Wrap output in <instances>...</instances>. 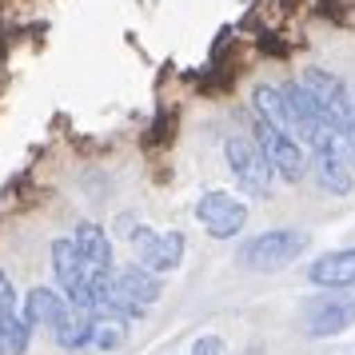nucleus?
I'll use <instances>...</instances> for the list:
<instances>
[{"label": "nucleus", "instance_id": "obj_10", "mask_svg": "<svg viewBox=\"0 0 355 355\" xmlns=\"http://www.w3.org/2000/svg\"><path fill=\"white\" fill-rule=\"evenodd\" d=\"M68 300L60 295V291H52V288H33L28 291V300H24V323L28 327H49V331H56L60 327V320L68 315Z\"/></svg>", "mask_w": 355, "mask_h": 355}, {"label": "nucleus", "instance_id": "obj_11", "mask_svg": "<svg viewBox=\"0 0 355 355\" xmlns=\"http://www.w3.org/2000/svg\"><path fill=\"white\" fill-rule=\"evenodd\" d=\"M116 288H120V295H124L128 304L148 307V304L160 300L164 284H160V275L156 272H148V268H140V263H132V268H116Z\"/></svg>", "mask_w": 355, "mask_h": 355}, {"label": "nucleus", "instance_id": "obj_18", "mask_svg": "<svg viewBox=\"0 0 355 355\" xmlns=\"http://www.w3.org/2000/svg\"><path fill=\"white\" fill-rule=\"evenodd\" d=\"M8 311H17V288H12L8 272H0V315H8Z\"/></svg>", "mask_w": 355, "mask_h": 355}, {"label": "nucleus", "instance_id": "obj_8", "mask_svg": "<svg viewBox=\"0 0 355 355\" xmlns=\"http://www.w3.org/2000/svg\"><path fill=\"white\" fill-rule=\"evenodd\" d=\"M304 88L315 96V104L327 112V120L347 136V120H352V108H355L352 100H347V88H343L331 72H323V68H307L304 72Z\"/></svg>", "mask_w": 355, "mask_h": 355}, {"label": "nucleus", "instance_id": "obj_19", "mask_svg": "<svg viewBox=\"0 0 355 355\" xmlns=\"http://www.w3.org/2000/svg\"><path fill=\"white\" fill-rule=\"evenodd\" d=\"M192 355H224V339L220 336H204L192 343Z\"/></svg>", "mask_w": 355, "mask_h": 355}, {"label": "nucleus", "instance_id": "obj_17", "mask_svg": "<svg viewBox=\"0 0 355 355\" xmlns=\"http://www.w3.org/2000/svg\"><path fill=\"white\" fill-rule=\"evenodd\" d=\"M124 343V323H96V347L116 352Z\"/></svg>", "mask_w": 355, "mask_h": 355}, {"label": "nucleus", "instance_id": "obj_7", "mask_svg": "<svg viewBox=\"0 0 355 355\" xmlns=\"http://www.w3.org/2000/svg\"><path fill=\"white\" fill-rule=\"evenodd\" d=\"M256 144L263 148V156L272 160V168L284 180H300L304 176V148H300L295 136L272 128V124H263V120L256 116Z\"/></svg>", "mask_w": 355, "mask_h": 355}, {"label": "nucleus", "instance_id": "obj_13", "mask_svg": "<svg viewBox=\"0 0 355 355\" xmlns=\"http://www.w3.org/2000/svg\"><path fill=\"white\" fill-rule=\"evenodd\" d=\"M252 108L263 124H272V128L288 132L295 136V120H291V108H288V96H284V88H272V84H259L256 92H252Z\"/></svg>", "mask_w": 355, "mask_h": 355}, {"label": "nucleus", "instance_id": "obj_14", "mask_svg": "<svg viewBox=\"0 0 355 355\" xmlns=\"http://www.w3.org/2000/svg\"><path fill=\"white\" fill-rule=\"evenodd\" d=\"M52 336H56V343L64 352H84V347L96 343V320L88 311H80V307H68V315L60 320V327Z\"/></svg>", "mask_w": 355, "mask_h": 355}, {"label": "nucleus", "instance_id": "obj_5", "mask_svg": "<svg viewBox=\"0 0 355 355\" xmlns=\"http://www.w3.org/2000/svg\"><path fill=\"white\" fill-rule=\"evenodd\" d=\"M132 252L148 272H176L184 259V236L180 232H152V227H136L132 232Z\"/></svg>", "mask_w": 355, "mask_h": 355}, {"label": "nucleus", "instance_id": "obj_3", "mask_svg": "<svg viewBox=\"0 0 355 355\" xmlns=\"http://www.w3.org/2000/svg\"><path fill=\"white\" fill-rule=\"evenodd\" d=\"M227 152V164H232V176H236V184H240L243 192L252 196H263L272 192V160L263 156V148L252 144V140H240V136H232L224 144Z\"/></svg>", "mask_w": 355, "mask_h": 355}, {"label": "nucleus", "instance_id": "obj_1", "mask_svg": "<svg viewBox=\"0 0 355 355\" xmlns=\"http://www.w3.org/2000/svg\"><path fill=\"white\" fill-rule=\"evenodd\" d=\"M307 252V236L295 232V227H275V232H263L256 240L240 243V263L252 268V272H279Z\"/></svg>", "mask_w": 355, "mask_h": 355}, {"label": "nucleus", "instance_id": "obj_6", "mask_svg": "<svg viewBox=\"0 0 355 355\" xmlns=\"http://www.w3.org/2000/svg\"><path fill=\"white\" fill-rule=\"evenodd\" d=\"M307 320V336H339L355 323V295H339V291H327V295H315L311 304L304 307Z\"/></svg>", "mask_w": 355, "mask_h": 355}, {"label": "nucleus", "instance_id": "obj_15", "mask_svg": "<svg viewBox=\"0 0 355 355\" xmlns=\"http://www.w3.org/2000/svg\"><path fill=\"white\" fill-rule=\"evenodd\" d=\"M315 180H320L323 192H331V196L352 192V172H347L343 152H315Z\"/></svg>", "mask_w": 355, "mask_h": 355}, {"label": "nucleus", "instance_id": "obj_4", "mask_svg": "<svg viewBox=\"0 0 355 355\" xmlns=\"http://www.w3.org/2000/svg\"><path fill=\"white\" fill-rule=\"evenodd\" d=\"M196 220L204 224V232L211 240H232L248 224V204L227 192H204L200 204H196Z\"/></svg>", "mask_w": 355, "mask_h": 355}, {"label": "nucleus", "instance_id": "obj_16", "mask_svg": "<svg viewBox=\"0 0 355 355\" xmlns=\"http://www.w3.org/2000/svg\"><path fill=\"white\" fill-rule=\"evenodd\" d=\"M28 336H33V327L24 323V315H20V311L0 315V355H24Z\"/></svg>", "mask_w": 355, "mask_h": 355}, {"label": "nucleus", "instance_id": "obj_12", "mask_svg": "<svg viewBox=\"0 0 355 355\" xmlns=\"http://www.w3.org/2000/svg\"><path fill=\"white\" fill-rule=\"evenodd\" d=\"M76 248H80L84 263L92 268V272H112V240H108V232L100 224H92V220H84V224H76Z\"/></svg>", "mask_w": 355, "mask_h": 355}, {"label": "nucleus", "instance_id": "obj_9", "mask_svg": "<svg viewBox=\"0 0 355 355\" xmlns=\"http://www.w3.org/2000/svg\"><path fill=\"white\" fill-rule=\"evenodd\" d=\"M307 279H311L315 288H327V291L355 288V248H339V252L320 256L307 268Z\"/></svg>", "mask_w": 355, "mask_h": 355}, {"label": "nucleus", "instance_id": "obj_2", "mask_svg": "<svg viewBox=\"0 0 355 355\" xmlns=\"http://www.w3.org/2000/svg\"><path fill=\"white\" fill-rule=\"evenodd\" d=\"M52 268H56V279H60V291H64L68 304L92 315V288H88V275H92V268L84 263L80 248H76V240H72V236L52 240Z\"/></svg>", "mask_w": 355, "mask_h": 355}]
</instances>
